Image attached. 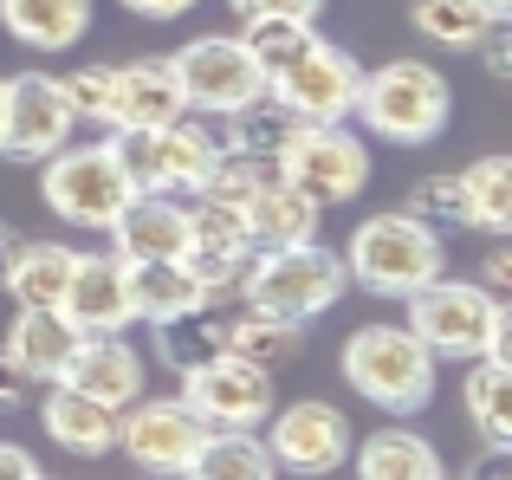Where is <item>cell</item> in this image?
Masks as SVG:
<instances>
[{
    "mask_svg": "<svg viewBox=\"0 0 512 480\" xmlns=\"http://www.w3.org/2000/svg\"><path fill=\"white\" fill-rule=\"evenodd\" d=\"M409 331L428 344V357H500L512 364V305L487 292L480 279H448L435 273L422 292H409Z\"/></svg>",
    "mask_w": 512,
    "mask_h": 480,
    "instance_id": "6da1fadb",
    "label": "cell"
},
{
    "mask_svg": "<svg viewBox=\"0 0 512 480\" xmlns=\"http://www.w3.org/2000/svg\"><path fill=\"white\" fill-rule=\"evenodd\" d=\"M357 117H363L370 137L402 143V150H422V143H435L441 130H448L454 91L428 59H389V65H376V72H363Z\"/></svg>",
    "mask_w": 512,
    "mask_h": 480,
    "instance_id": "7a4b0ae2",
    "label": "cell"
},
{
    "mask_svg": "<svg viewBox=\"0 0 512 480\" xmlns=\"http://www.w3.org/2000/svg\"><path fill=\"white\" fill-rule=\"evenodd\" d=\"M441 266H448L441 234L422 228L409 208L357 221V234H350V247H344V273L357 279L363 292H376V299H409V292H422Z\"/></svg>",
    "mask_w": 512,
    "mask_h": 480,
    "instance_id": "3957f363",
    "label": "cell"
},
{
    "mask_svg": "<svg viewBox=\"0 0 512 480\" xmlns=\"http://www.w3.org/2000/svg\"><path fill=\"white\" fill-rule=\"evenodd\" d=\"M344 292H350L344 253H331L325 240H299V247H253L240 305H266V312L292 318V325H312Z\"/></svg>",
    "mask_w": 512,
    "mask_h": 480,
    "instance_id": "277c9868",
    "label": "cell"
},
{
    "mask_svg": "<svg viewBox=\"0 0 512 480\" xmlns=\"http://www.w3.org/2000/svg\"><path fill=\"white\" fill-rule=\"evenodd\" d=\"M344 383L383 416H415L435 396V357L409 325H363L344 344Z\"/></svg>",
    "mask_w": 512,
    "mask_h": 480,
    "instance_id": "5b68a950",
    "label": "cell"
},
{
    "mask_svg": "<svg viewBox=\"0 0 512 480\" xmlns=\"http://www.w3.org/2000/svg\"><path fill=\"white\" fill-rule=\"evenodd\" d=\"M39 195L59 221L91 234H111V221L130 208V176L117 169L111 143H65V150L46 156V176H39Z\"/></svg>",
    "mask_w": 512,
    "mask_h": 480,
    "instance_id": "8992f818",
    "label": "cell"
},
{
    "mask_svg": "<svg viewBox=\"0 0 512 480\" xmlns=\"http://www.w3.org/2000/svg\"><path fill=\"white\" fill-rule=\"evenodd\" d=\"M357 91H363V65L331 39H312L299 59L266 72V98L279 111H292L299 124H344L357 111Z\"/></svg>",
    "mask_w": 512,
    "mask_h": 480,
    "instance_id": "52a82bcc",
    "label": "cell"
},
{
    "mask_svg": "<svg viewBox=\"0 0 512 480\" xmlns=\"http://www.w3.org/2000/svg\"><path fill=\"white\" fill-rule=\"evenodd\" d=\"M279 169L299 195H312L318 208L357 202L363 182H370V150L350 137L344 124H292L286 150H279Z\"/></svg>",
    "mask_w": 512,
    "mask_h": 480,
    "instance_id": "ba28073f",
    "label": "cell"
},
{
    "mask_svg": "<svg viewBox=\"0 0 512 480\" xmlns=\"http://www.w3.org/2000/svg\"><path fill=\"white\" fill-rule=\"evenodd\" d=\"M169 65L188 111H247L253 98H266V72L240 46V33H201L182 52H169Z\"/></svg>",
    "mask_w": 512,
    "mask_h": 480,
    "instance_id": "9c48e42d",
    "label": "cell"
},
{
    "mask_svg": "<svg viewBox=\"0 0 512 480\" xmlns=\"http://www.w3.org/2000/svg\"><path fill=\"white\" fill-rule=\"evenodd\" d=\"M266 455H273V468L286 474H338L350 461V422L338 403H318V396H305V403H273V416H266Z\"/></svg>",
    "mask_w": 512,
    "mask_h": 480,
    "instance_id": "30bf717a",
    "label": "cell"
},
{
    "mask_svg": "<svg viewBox=\"0 0 512 480\" xmlns=\"http://www.w3.org/2000/svg\"><path fill=\"white\" fill-rule=\"evenodd\" d=\"M182 403L195 409L208 429H260V422L273 416V370L221 351V357H208V364L182 370Z\"/></svg>",
    "mask_w": 512,
    "mask_h": 480,
    "instance_id": "8fae6325",
    "label": "cell"
},
{
    "mask_svg": "<svg viewBox=\"0 0 512 480\" xmlns=\"http://www.w3.org/2000/svg\"><path fill=\"white\" fill-rule=\"evenodd\" d=\"M78 130L65 85L46 72H20L7 78V98H0V156H20V163H46L52 150H65Z\"/></svg>",
    "mask_w": 512,
    "mask_h": 480,
    "instance_id": "7c38bea8",
    "label": "cell"
},
{
    "mask_svg": "<svg viewBox=\"0 0 512 480\" xmlns=\"http://www.w3.org/2000/svg\"><path fill=\"white\" fill-rule=\"evenodd\" d=\"M201 435H208V422L182 396H137L130 409H117V448L143 474H182L195 461Z\"/></svg>",
    "mask_w": 512,
    "mask_h": 480,
    "instance_id": "4fadbf2b",
    "label": "cell"
},
{
    "mask_svg": "<svg viewBox=\"0 0 512 480\" xmlns=\"http://www.w3.org/2000/svg\"><path fill=\"white\" fill-rule=\"evenodd\" d=\"M59 383L85 390L91 403H104V409H130L143 396V383H150V370H143V357L124 344V331H85L72 364L59 370Z\"/></svg>",
    "mask_w": 512,
    "mask_h": 480,
    "instance_id": "5bb4252c",
    "label": "cell"
},
{
    "mask_svg": "<svg viewBox=\"0 0 512 480\" xmlns=\"http://www.w3.org/2000/svg\"><path fill=\"white\" fill-rule=\"evenodd\" d=\"M59 312L72 318L78 331H124V325H137V318H130L124 260H117V253H78L72 286H65Z\"/></svg>",
    "mask_w": 512,
    "mask_h": 480,
    "instance_id": "9a60e30c",
    "label": "cell"
},
{
    "mask_svg": "<svg viewBox=\"0 0 512 480\" xmlns=\"http://www.w3.org/2000/svg\"><path fill=\"white\" fill-rule=\"evenodd\" d=\"M117 260H182L188 253V202L175 195H130V208L111 221Z\"/></svg>",
    "mask_w": 512,
    "mask_h": 480,
    "instance_id": "2e32d148",
    "label": "cell"
},
{
    "mask_svg": "<svg viewBox=\"0 0 512 480\" xmlns=\"http://www.w3.org/2000/svg\"><path fill=\"white\" fill-rule=\"evenodd\" d=\"M39 422H46V435L65 448V455H78V461H98V455L117 448V409L91 403V396L72 390V383H52V390H46Z\"/></svg>",
    "mask_w": 512,
    "mask_h": 480,
    "instance_id": "e0dca14e",
    "label": "cell"
},
{
    "mask_svg": "<svg viewBox=\"0 0 512 480\" xmlns=\"http://www.w3.org/2000/svg\"><path fill=\"white\" fill-rule=\"evenodd\" d=\"M318 215H325V208H318L312 195H299L286 176L266 182V189H253L247 208H240L253 247H299V240H318Z\"/></svg>",
    "mask_w": 512,
    "mask_h": 480,
    "instance_id": "ac0fdd59",
    "label": "cell"
},
{
    "mask_svg": "<svg viewBox=\"0 0 512 480\" xmlns=\"http://www.w3.org/2000/svg\"><path fill=\"white\" fill-rule=\"evenodd\" d=\"M78 338H85V331H78L59 305H39V312H20V318H13L7 351H13V364L33 370L39 383H59V370L72 364V351H78Z\"/></svg>",
    "mask_w": 512,
    "mask_h": 480,
    "instance_id": "d6986e66",
    "label": "cell"
},
{
    "mask_svg": "<svg viewBox=\"0 0 512 480\" xmlns=\"http://www.w3.org/2000/svg\"><path fill=\"white\" fill-rule=\"evenodd\" d=\"M0 26L33 52H72L91 26V0H0Z\"/></svg>",
    "mask_w": 512,
    "mask_h": 480,
    "instance_id": "ffe728a7",
    "label": "cell"
},
{
    "mask_svg": "<svg viewBox=\"0 0 512 480\" xmlns=\"http://www.w3.org/2000/svg\"><path fill=\"white\" fill-rule=\"evenodd\" d=\"M72 266H78V247H65V240H20L13 273H7V286H0V292H13L20 312L59 305L65 286H72Z\"/></svg>",
    "mask_w": 512,
    "mask_h": 480,
    "instance_id": "44dd1931",
    "label": "cell"
},
{
    "mask_svg": "<svg viewBox=\"0 0 512 480\" xmlns=\"http://www.w3.org/2000/svg\"><path fill=\"white\" fill-rule=\"evenodd\" d=\"M182 111H188V98L175 85L169 59L117 65V124H175Z\"/></svg>",
    "mask_w": 512,
    "mask_h": 480,
    "instance_id": "7402d4cb",
    "label": "cell"
},
{
    "mask_svg": "<svg viewBox=\"0 0 512 480\" xmlns=\"http://www.w3.org/2000/svg\"><path fill=\"white\" fill-rule=\"evenodd\" d=\"M124 286H130V318H143V325L201 305V286L182 260H124Z\"/></svg>",
    "mask_w": 512,
    "mask_h": 480,
    "instance_id": "603a6c76",
    "label": "cell"
},
{
    "mask_svg": "<svg viewBox=\"0 0 512 480\" xmlns=\"http://www.w3.org/2000/svg\"><path fill=\"white\" fill-rule=\"evenodd\" d=\"M182 480H279V468L253 429H208Z\"/></svg>",
    "mask_w": 512,
    "mask_h": 480,
    "instance_id": "cb8c5ba5",
    "label": "cell"
},
{
    "mask_svg": "<svg viewBox=\"0 0 512 480\" xmlns=\"http://www.w3.org/2000/svg\"><path fill=\"white\" fill-rule=\"evenodd\" d=\"M357 480H441V455L415 429H376L357 448Z\"/></svg>",
    "mask_w": 512,
    "mask_h": 480,
    "instance_id": "d4e9b609",
    "label": "cell"
},
{
    "mask_svg": "<svg viewBox=\"0 0 512 480\" xmlns=\"http://www.w3.org/2000/svg\"><path fill=\"white\" fill-rule=\"evenodd\" d=\"M227 351V325L214 318V305H188L175 318H156V357L182 377V370L208 364V357Z\"/></svg>",
    "mask_w": 512,
    "mask_h": 480,
    "instance_id": "484cf974",
    "label": "cell"
},
{
    "mask_svg": "<svg viewBox=\"0 0 512 480\" xmlns=\"http://www.w3.org/2000/svg\"><path fill=\"white\" fill-rule=\"evenodd\" d=\"M221 325H227V351L247 357V364H260V370L286 364V357L299 351V338H305V325H292V318L266 312V305H240V312L221 318Z\"/></svg>",
    "mask_w": 512,
    "mask_h": 480,
    "instance_id": "4316f807",
    "label": "cell"
},
{
    "mask_svg": "<svg viewBox=\"0 0 512 480\" xmlns=\"http://www.w3.org/2000/svg\"><path fill=\"white\" fill-rule=\"evenodd\" d=\"M467 383H461V403L474 416V429L487 442H512V364L500 357H467Z\"/></svg>",
    "mask_w": 512,
    "mask_h": 480,
    "instance_id": "83f0119b",
    "label": "cell"
},
{
    "mask_svg": "<svg viewBox=\"0 0 512 480\" xmlns=\"http://www.w3.org/2000/svg\"><path fill=\"white\" fill-rule=\"evenodd\" d=\"M461 195H467V228L480 234H512V163L506 156H480L461 169Z\"/></svg>",
    "mask_w": 512,
    "mask_h": 480,
    "instance_id": "f1b7e54d",
    "label": "cell"
},
{
    "mask_svg": "<svg viewBox=\"0 0 512 480\" xmlns=\"http://www.w3.org/2000/svg\"><path fill=\"white\" fill-rule=\"evenodd\" d=\"M409 26L428 39V46L474 52V39L493 26V13L480 7V0H409Z\"/></svg>",
    "mask_w": 512,
    "mask_h": 480,
    "instance_id": "f546056e",
    "label": "cell"
},
{
    "mask_svg": "<svg viewBox=\"0 0 512 480\" xmlns=\"http://www.w3.org/2000/svg\"><path fill=\"white\" fill-rule=\"evenodd\" d=\"M312 39H318L312 20H299V13H247V20H240V46L260 59V72H279V65L299 59Z\"/></svg>",
    "mask_w": 512,
    "mask_h": 480,
    "instance_id": "4dcf8cb0",
    "label": "cell"
},
{
    "mask_svg": "<svg viewBox=\"0 0 512 480\" xmlns=\"http://www.w3.org/2000/svg\"><path fill=\"white\" fill-rule=\"evenodd\" d=\"M182 266L195 273L201 286V305H240V292H247V266H253V247H188Z\"/></svg>",
    "mask_w": 512,
    "mask_h": 480,
    "instance_id": "1f68e13d",
    "label": "cell"
},
{
    "mask_svg": "<svg viewBox=\"0 0 512 480\" xmlns=\"http://www.w3.org/2000/svg\"><path fill=\"white\" fill-rule=\"evenodd\" d=\"M59 85H65V104H72L78 124L117 130V65H85V72L59 78Z\"/></svg>",
    "mask_w": 512,
    "mask_h": 480,
    "instance_id": "d6a6232c",
    "label": "cell"
},
{
    "mask_svg": "<svg viewBox=\"0 0 512 480\" xmlns=\"http://www.w3.org/2000/svg\"><path fill=\"white\" fill-rule=\"evenodd\" d=\"M402 208H409V215L415 221H422V228H467V195H461V176H422V182H415V189H409V202H402Z\"/></svg>",
    "mask_w": 512,
    "mask_h": 480,
    "instance_id": "836d02e7",
    "label": "cell"
},
{
    "mask_svg": "<svg viewBox=\"0 0 512 480\" xmlns=\"http://www.w3.org/2000/svg\"><path fill=\"white\" fill-rule=\"evenodd\" d=\"M195 240H201V247H253L240 208L208 202V195H195V202H188V247H195Z\"/></svg>",
    "mask_w": 512,
    "mask_h": 480,
    "instance_id": "e575fe53",
    "label": "cell"
},
{
    "mask_svg": "<svg viewBox=\"0 0 512 480\" xmlns=\"http://www.w3.org/2000/svg\"><path fill=\"white\" fill-rule=\"evenodd\" d=\"M474 52H480V65H487L493 78H512V20H493L487 33L474 39Z\"/></svg>",
    "mask_w": 512,
    "mask_h": 480,
    "instance_id": "d590c367",
    "label": "cell"
},
{
    "mask_svg": "<svg viewBox=\"0 0 512 480\" xmlns=\"http://www.w3.org/2000/svg\"><path fill=\"white\" fill-rule=\"evenodd\" d=\"M33 390H39V377H33V370H20V364H13V351L0 344V409L33 403Z\"/></svg>",
    "mask_w": 512,
    "mask_h": 480,
    "instance_id": "8d00e7d4",
    "label": "cell"
},
{
    "mask_svg": "<svg viewBox=\"0 0 512 480\" xmlns=\"http://www.w3.org/2000/svg\"><path fill=\"white\" fill-rule=\"evenodd\" d=\"M227 7L247 20V13H299V20H318V7L325 0H227Z\"/></svg>",
    "mask_w": 512,
    "mask_h": 480,
    "instance_id": "74e56055",
    "label": "cell"
},
{
    "mask_svg": "<svg viewBox=\"0 0 512 480\" xmlns=\"http://www.w3.org/2000/svg\"><path fill=\"white\" fill-rule=\"evenodd\" d=\"M474 480H512V442H487V455L474 461Z\"/></svg>",
    "mask_w": 512,
    "mask_h": 480,
    "instance_id": "f35d334b",
    "label": "cell"
},
{
    "mask_svg": "<svg viewBox=\"0 0 512 480\" xmlns=\"http://www.w3.org/2000/svg\"><path fill=\"white\" fill-rule=\"evenodd\" d=\"M480 266H487V279H480V286H487V292H500V299H506V292H512V247H493Z\"/></svg>",
    "mask_w": 512,
    "mask_h": 480,
    "instance_id": "ab89813d",
    "label": "cell"
},
{
    "mask_svg": "<svg viewBox=\"0 0 512 480\" xmlns=\"http://www.w3.org/2000/svg\"><path fill=\"white\" fill-rule=\"evenodd\" d=\"M117 7H130L137 20H182L195 0H117Z\"/></svg>",
    "mask_w": 512,
    "mask_h": 480,
    "instance_id": "60d3db41",
    "label": "cell"
},
{
    "mask_svg": "<svg viewBox=\"0 0 512 480\" xmlns=\"http://www.w3.org/2000/svg\"><path fill=\"white\" fill-rule=\"evenodd\" d=\"M33 474H39V461L20 442H0V480H33Z\"/></svg>",
    "mask_w": 512,
    "mask_h": 480,
    "instance_id": "b9f144b4",
    "label": "cell"
},
{
    "mask_svg": "<svg viewBox=\"0 0 512 480\" xmlns=\"http://www.w3.org/2000/svg\"><path fill=\"white\" fill-rule=\"evenodd\" d=\"M13 253H20V234L0 221V286H7V273H13Z\"/></svg>",
    "mask_w": 512,
    "mask_h": 480,
    "instance_id": "7bdbcfd3",
    "label": "cell"
},
{
    "mask_svg": "<svg viewBox=\"0 0 512 480\" xmlns=\"http://www.w3.org/2000/svg\"><path fill=\"white\" fill-rule=\"evenodd\" d=\"M480 7H487L493 20H512V0H480Z\"/></svg>",
    "mask_w": 512,
    "mask_h": 480,
    "instance_id": "ee69618b",
    "label": "cell"
},
{
    "mask_svg": "<svg viewBox=\"0 0 512 480\" xmlns=\"http://www.w3.org/2000/svg\"><path fill=\"white\" fill-rule=\"evenodd\" d=\"M0 98H7V78H0Z\"/></svg>",
    "mask_w": 512,
    "mask_h": 480,
    "instance_id": "f6af8a7d",
    "label": "cell"
},
{
    "mask_svg": "<svg viewBox=\"0 0 512 480\" xmlns=\"http://www.w3.org/2000/svg\"><path fill=\"white\" fill-rule=\"evenodd\" d=\"M33 480H46V474H33Z\"/></svg>",
    "mask_w": 512,
    "mask_h": 480,
    "instance_id": "bcb514c9",
    "label": "cell"
},
{
    "mask_svg": "<svg viewBox=\"0 0 512 480\" xmlns=\"http://www.w3.org/2000/svg\"><path fill=\"white\" fill-rule=\"evenodd\" d=\"M441 480H448V474H441Z\"/></svg>",
    "mask_w": 512,
    "mask_h": 480,
    "instance_id": "7dc6e473",
    "label": "cell"
}]
</instances>
